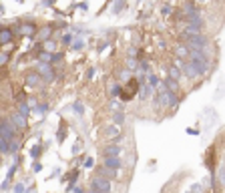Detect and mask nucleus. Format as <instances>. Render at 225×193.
Here are the masks:
<instances>
[{
    "label": "nucleus",
    "mask_w": 225,
    "mask_h": 193,
    "mask_svg": "<svg viewBox=\"0 0 225 193\" xmlns=\"http://www.w3.org/2000/svg\"><path fill=\"white\" fill-rule=\"evenodd\" d=\"M82 48V40H77V42H74V50H81Z\"/></svg>",
    "instance_id": "393cba45"
},
{
    "label": "nucleus",
    "mask_w": 225,
    "mask_h": 193,
    "mask_svg": "<svg viewBox=\"0 0 225 193\" xmlns=\"http://www.w3.org/2000/svg\"><path fill=\"white\" fill-rule=\"evenodd\" d=\"M157 85H159V78L157 77H151V78H149V87H157Z\"/></svg>",
    "instance_id": "f3484780"
},
{
    "label": "nucleus",
    "mask_w": 225,
    "mask_h": 193,
    "mask_svg": "<svg viewBox=\"0 0 225 193\" xmlns=\"http://www.w3.org/2000/svg\"><path fill=\"white\" fill-rule=\"evenodd\" d=\"M71 40H72V36H71V34H64V36H62V42H71Z\"/></svg>",
    "instance_id": "b1692460"
},
{
    "label": "nucleus",
    "mask_w": 225,
    "mask_h": 193,
    "mask_svg": "<svg viewBox=\"0 0 225 193\" xmlns=\"http://www.w3.org/2000/svg\"><path fill=\"white\" fill-rule=\"evenodd\" d=\"M12 125L26 127V119H24V115H20V113H14V117H12Z\"/></svg>",
    "instance_id": "0eeeda50"
},
{
    "label": "nucleus",
    "mask_w": 225,
    "mask_h": 193,
    "mask_svg": "<svg viewBox=\"0 0 225 193\" xmlns=\"http://www.w3.org/2000/svg\"><path fill=\"white\" fill-rule=\"evenodd\" d=\"M119 153H121V147H119V145H109V147L105 149V155H107V157H117Z\"/></svg>",
    "instance_id": "423d86ee"
},
{
    "label": "nucleus",
    "mask_w": 225,
    "mask_h": 193,
    "mask_svg": "<svg viewBox=\"0 0 225 193\" xmlns=\"http://www.w3.org/2000/svg\"><path fill=\"white\" fill-rule=\"evenodd\" d=\"M93 191L95 193H109L111 191V183L103 177H95L93 179Z\"/></svg>",
    "instance_id": "f03ea898"
},
{
    "label": "nucleus",
    "mask_w": 225,
    "mask_h": 193,
    "mask_svg": "<svg viewBox=\"0 0 225 193\" xmlns=\"http://www.w3.org/2000/svg\"><path fill=\"white\" fill-rule=\"evenodd\" d=\"M62 58V53H56V54H53V56H50V60H53V63H56V60H60Z\"/></svg>",
    "instance_id": "6ab92c4d"
},
{
    "label": "nucleus",
    "mask_w": 225,
    "mask_h": 193,
    "mask_svg": "<svg viewBox=\"0 0 225 193\" xmlns=\"http://www.w3.org/2000/svg\"><path fill=\"white\" fill-rule=\"evenodd\" d=\"M165 89H167L169 93H175L179 89V85H177V81H173V78H167L165 81Z\"/></svg>",
    "instance_id": "6e6552de"
},
{
    "label": "nucleus",
    "mask_w": 225,
    "mask_h": 193,
    "mask_svg": "<svg viewBox=\"0 0 225 193\" xmlns=\"http://www.w3.org/2000/svg\"><path fill=\"white\" fill-rule=\"evenodd\" d=\"M20 115H24V117L28 115V107L26 105H20Z\"/></svg>",
    "instance_id": "aec40b11"
},
{
    "label": "nucleus",
    "mask_w": 225,
    "mask_h": 193,
    "mask_svg": "<svg viewBox=\"0 0 225 193\" xmlns=\"http://www.w3.org/2000/svg\"><path fill=\"white\" fill-rule=\"evenodd\" d=\"M40 71L44 72V77H46L48 81L53 78V71H50V67H48V64H40Z\"/></svg>",
    "instance_id": "ddd939ff"
},
{
    "label": "nucleus",
    "mask_w": 225,
    "mask_h": 193,
    "mask_svg": "<svg viewBox=\"0 0 225 193\" xmlns=\"http://www.w3.org/2000/svg\"><path fill=\"white\" fill-rule=\"evenodd\" d=\"M30 155H32V157H38V155H40V147H34V149L30 151Z\"/></svg>",
    "instance_id": "412c9836"
},
{
    "label": "nucleus",
    "mask_w": 225,
    "mask_h": 193,
    "mask_svg": "<svg viewBox=\"0 0 225 193\" xmlns=\"http://www.w3.org/2000/svg\"><path fill=\"white\" fill-rule=\"evenodd\" d=\"M123 119H125V117H123V113H117V115H115V121H117V123H121Z\"/></svg>",
    "instance_id": "a878e982"
},
{
    "label": "nucleus",
    "mask_w": 225,
    "mask_h": 193,
    "mask_svg": "<svg viewBox=\"0 0 225 193\" xmlns=\"http://www.w3.org/2000/svg\"><path fill=\"white\" fill-rule=\"evenodd\" d=\"M74 111H77L78 115H81V113H82V105H81V103H74Z\"/></svg>",
    "instance_id": "5701e85b"
},
{
    "label": "nucleus",
    "mask_w": 225,
    "mask_h": 193,
    "mask_svg": "<svg viewBox=\"0 0 225 193\" xmlns=\"http://www.w3.org/2000/svg\"><path fill=\"white\" fill-rule=\"evenodd\" d=\"M117 95H121V87H119V85L113 89V96H117Z\"/></svg>",
    "instance_id": "cd10ccee"
},
{
    "label": "nucleus",
    "mask_w": 225,
    "mask_h": 193,
    "mask_svg": "<svg viewBox=\"0 0 225 193\" xmlns=\"http://www.w3.org/2000/svg\"><path fill=\"white\" fill-rule=\"evenodd\" d=\"M137 89H139V81H131L127 85V89L121 91V101H131L135 96V93H137Z\"/></svg>",
    "instance_id": "7ed1b4c3"
},
{
    "label": "nucleus",
    "mask_w": 225,
    "mask_h": 193,
    "mask_svg": "<svg viewBox=\"0 0 225 193\" xmlns=\"http://www.w3.org/2000/svg\"><path fill=\"white\" fill-rule=\"evenodd\" d=\"M147 95H151V87H149V85H145L143 91H141V99H145Z\"/></svg>",
    "instance_id": "2eb2a0df"
},
{
    "label": "nucleus",
    "mask_w": 225,
    "mask_h": 193,
    "mask_svg": "<svg viewBox=\"0 0 225 193\" xmlns=\"http://www.w3.org/2000/svg\"><path fill=\"white\" fill-rule=\"evenodd\" d=\"M14 191H16V193H22V191H24V187H22V185H16Z\"/></svg>",
    "instance_id": "c756f323"
},
{
    "label": "nucleus",
    "mask_w": 225,
    "mask_h": 193,
    "mask_svg": "<svg viewBox=\"0 0 225 193\" xmlns=\"http://www.w3.org/2000/svg\"><path fill=\"white\" fill-rule=\"evenodd\" d=\"M20 32H22V34H30V32H34V24L24 22L22 26H20Z\"/></svg>",
    "instance_id": "9b49d317"
},
{
    "label": "nucleus",
    "mask_w": 225,
    "mask_h": 193,
    "mask_svg": "<svg viewBox=\"0 0 225 193\" xmlns=\"http://www.w3.org/2000/svg\"><path fill=\"white\" fill-rule=\"evenodd\" d=\"M12 40V30L10 28H2L0 30V44H8Z\"/></svg>",
    "instance_id": "20e7f679"
},
{
    "label": "nucleus",
    "mask_w": 225,
    "mask_h": 193,
    "mask_svg": "<svg viewBox=\"0 0 225 193\" xmlns=\"http://www.w3.org/2000/svg\"><path fill=\"white\" fill-rule=\"evenodd\" d=\"M141 68H143V71H145V72H147V71H149V64H147V63H145V60H141Z\"/></svg>",
    "instance_id": "c85d7f7f"
},
{
    "label": "nucleus",
    "mask_w": 225,
    "mask_h": 193,
    "mask_svg": "<svg viewBox=\"0 0 225 193\" xmlns=\"http://www.w3.org/2000/svg\"><path fill=\"white\" fill-rule=\"evenodd\" d=\"M179 77H181V71H179L177 67H171V68H169V78H173V81H179Z\"/></svg>",
    "instance_id": "9d476101"
},
{
    "label": "nucleus",
    "mask_w": 225,
    "mask_h": 193,
    "mask_svg": "<svg viewBox=\"0 0 225 193\" xmlns=\"http://www.w3.org/2000/svg\"><path fill=\"white\" fill-rule=\"evenodd\" d=\"M26 85H28V87H36V85H38V75H28V77H26Z\"/></svg>",
    "instance_id": "f8f14e48"
},
{
    "label": "nucleus",
    "mask_w": 225,
    "mask_h": 193,
    "mask_svg": "<svg viewBox=\"0 0 225 193\" xmlns=\"http://www.w3.org/2000/svg\"><path fill=\"white\" fill-rule=\"evenodd\" d=\"M105 167H109V169H119V167H121L119 157H105Z\"/></svg>",
    "instance_id": "39448f33"
},
{
    "label": "nucleus",
    "mask_w": 225,
    "mask_h": 193,
    "mask_svg": "<svg viewBox=\"0 0 225 193\" xmlns=\"http://www.w3.org/2000/svg\"><path fill=\"white\" fill-rule=\"evenodd\" d=\"M177 53L181 54V56H185V54H187V48L185 46H177Z\"/></svg>",
    "instance_id": "4be33fe9"
},
{
    "label": "nucleus",
    "mask_w": 225,
    "mask_h": 193,
    "mask_svg": "<svg viewBox=\"0 0 225 193\" xmlns=\"http://www.w3.org/2000/svg\"><path fill=\"white\" fill-rule=\"evenodd\" d=\"M46 36H50V28H44V30H40V38H46Z\"/></svg>",
    "instance_id": "a211bd4d"
},
{
    "label": "nucleus",
    "mask_w": 225,
    "mask_h": 193,
    "mask_svg": "<svg viewBox=\"0 0 225 193\" xmlns=\"http://www.w3.org/2000/svg\"><path fill=\"white\" fill-rule=\"evenodd\" d=\"M107 133H109V135H113V137H117V135H119V127H109V129H107Z\"/></svg>",
    "instance_id": "dca6fc26"
},
{
    "label": "nucleus",
    "mask_w": 225,
    "mask_h": 193,
    "mask_svg": "<svg viewBox=\"0 0 225 193\" xmlns=\"http://www.w3.org/2000/svg\"><path fill=\"white\" fill-rule=\"evenodd\" d=\"M8 60V54H0V64H4Z\"/></svg>",
    "instance_id": "bb28decb"
},
{
    "label": "nucleus",
    "mask_w": 225,
    "mask_h": 193,
    "mask_svg": "<svg viewBox=\"0 0 225 193\" xmlns=\"http://www.w3.org/2000/svg\"><path fill=\"white\" fill-rule=\"evenodd\" d=\"M183 68H185V75H187V77H195V75H197V71H195V67H193V64L191 63H183Z\"/></svg>",
    "instance_id": "1a4fd4ad"
},
{
    "label": "nucleus",
    "mask_w": 225,
    "mask_h": 193,
    "mask_svg": "<svg viewBox=\"0 0 225 193\" xmlns=\"http://www.w3.org/2000/svg\"><path fill=\"white\" fill-rule=\"evenodd\" d=\"M0 139H4L6 143H12L14 141V125L8 123V121H2L0 123Z\"/></svg>",
    "instance_id": "f257e3e1"
},
{
    "label": "nucleus",
    "mask_w": 225,
    "mask_h": 193,
    "mask_svg": "<svg viewBox=\"0 0 225 193\" xmlns=\"http://www.w3.org/2000/svg\"><path fill=\"white\" fill-rule=\"evenodd\" d=\"M0 153H8V143L4 139H0Z\"/></svg>",
    "instance_id": "4468645a"
},
{
    "label": "nucleus",
    "mask_w": 225,
    "mask_h": 193,
    "mask_svg": "<svg viewBox=\"0 0 225 193\" xmlns=\"http://www.w3.org/2000/svg\"><path fill=\"white\" fill-rule=\"evenodd\" d=\"M93 193H95V191H93Z\"/></svg>",
    "instance_id": "7c9ffc66"
}]
</instances>
